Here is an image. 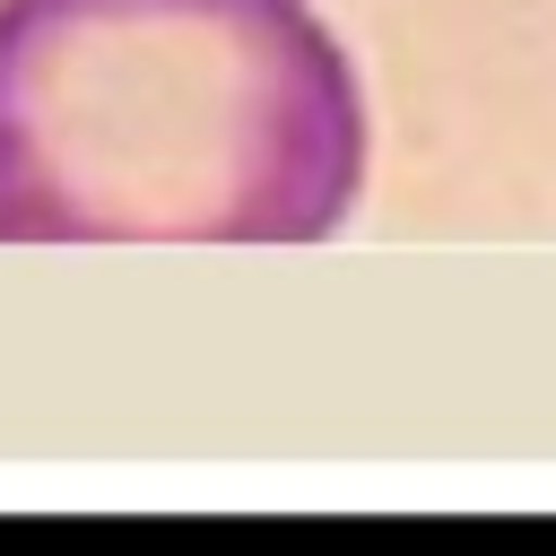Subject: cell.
Returning a JSON list of instances; mask_svg holds the SVG:
<instances>
[{"label": "cell", "mask_w": 556, "mask_h": 556, "mask_svg": "<svg viewBox=\"0 0 556 556\" xmlns=\"http://www.w3.org/2000/svg\"><path fill=\"white\" fill-rule=\"evenodd\" d=\"M356 174L304 0H0V243H313Z\"/></svg>", "instance_id": "1"}]
</instances>
